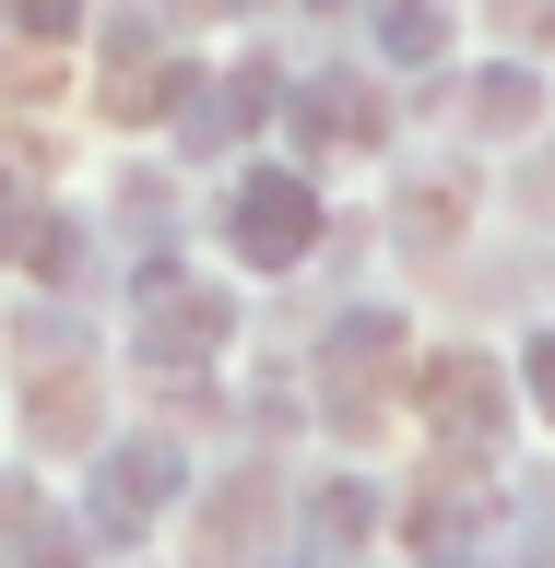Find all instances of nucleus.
<instances>
[{"mask_svg":"<svg viewBox=\"0 0 555 568\" xmlns=\"http://www.w3.org/2000/svg\"><path fill=\"white\" fill-rule=\"evenodd\" d=\"M296 131L308 142H367L379 106H354V83H308V95H296Z\"/></svg>","mask_w":555,"mask_h":568,"instance_id":"nucleus-6","label":"nucleus"},{"mask_svg":"<svg viewBox=\"0 0 555 568\" xmlns=\"http://www.w3.org/2000/svg\"><path fill=\"white\" fill-rule=\"evenodd\" d=\"M438 36H450V24H438L425 0H390V12H379V48H390V60H438Z\"/></svg>","mask_w":555,"mask_h":568,"instance_id":"nucleus-7","label":"nucleus"},{"mask_svg":"<svg viewBox=\"0 0 555 568\" xmlns=\"http://www.w3.org/2000/svg\"><path fill=\"white\" fill-rule=\"evenodd\" d=\"M154 497H166V450H119V462H106L95 521H106V532H142V521H154Z\"/></svg>","mask_w":555,"mask_h":568,"instance_id":"nucleus-3","label":"nucleus"},{"mask_svg":"<svg viewBox=\"0 0 555 568\" xmlns=\"http://www.w3.org/2000/svg\"><path fill=\"white\" fill-rule=\"evenodd\" d=\"M225 344V296H202L189 273H154V308H142V355H213Z\"/></svg>","mask_w":555,"mask_h":568,"instance_id":"nucleus-2","label":"nucleus"},{"mask_svg":"<svg viewBox=\"0 0 555 568\" xmlns=\"http://www.w3.org/2000/svg\"><path fill=\"white\" fill-rule=\"evenodd\" d=\"M532 403H544V415H555V332H544V344H532Z\"/></svg>","mask_w":555,"mask_h":568,"instance_id":"nucleus-9","label":"nucleus"},{"mask_svg":"<svg viewBox=\"0 0 555 568\" xmlns=\"http://www.w3.org/2000/svg\"><path fill=\"white\" fill-rule=\"evenodd\" d=\"M473 119H485V131H521L532 119V71H485V83H473Z\"/></svg>","mask_w":555,"mask_h":568,"instance_id":"nucleus-8","label":"nucleus"},{"mask_svg":"<svg viewBox=\"0 0 555 568\" xmlns=\"http://www.w3.org/2000/svg\"><path fill=\"white\" fill-rule=\"evenodd\" d=\"M308 237H319L308 178H248V190H237V248H248V261H296Z\"/></svg>","mask_w":555,"mask_h":568,"instance_id":"nucleus-1","label":"nucleus"},{"mask_svg":"<svg viewBox=\"0 0 555 568\" xmlns=\"http://www.w3.org/2000/svg\"><path fill=\"white\" fill-rule=\"evenodd\" d=\"M425 403H438V426H450V438H496V390H485V367H438V390H425Z\"/></svg>","mask_w":555,"mask_h":568,"instance_id":"nucleus-5","label":"nucleus"},{"mask_svg":"<svg viewBox=\"0 0 555 568\" xmlns=\"http://www.w3.org/2000/svg\"><path fill=\"white\" fill-rule=\"evenodd\" d=\"M402 355V332L390 320H343L331 332V403H354V390H379V367Z\"/></svg>","mask_w":555,"mask_h":568,"instance_id":"nucleus-4","label":"nucleus"},{"mask_svg":"<svg viewBox=\"0 0 555 568\" xmlns=\"http://www.w3.org/2000/svg\"><path fill=\"white\" fill-rule=\"evenodd\" d=\"M12 12H24L35 36H60V24H71V0H12Z\"/></svg>","mask_w":555,"mask_h":568,"instance_id":"nucleus-10","label":"nucleus"},{"mask_svg":"<svg viewBox=\"0 0 555 568\" xmlns=\"http://www.w3.org/2000/svg\"><path fill=\"white\" fill-rule=\"evenodd\" d=\"M48 568H71V557H48Z\"/></svg>","mask_w":555,"mask_h":568,"instance_id":"nucleus-11","label":"nucleus"}]
</instances>
